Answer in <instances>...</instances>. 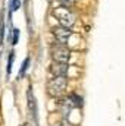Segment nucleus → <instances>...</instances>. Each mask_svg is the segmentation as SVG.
Masks as SVG:
<instances>
[{"label":"nucleus","instance_id":"obj_1","mask_svg":"<svg viewBox=\"0 0 125 126\" xmlns=\"http://www.w3.org/2000/svg\"><path fill=\"white\" fill-rule=\"evenodd\" d=\"M53 15L59 21V24L65 28H71L75 24V15L69 10V7H58L53 10Z\"/></svg>","mask_w":125,"mask_h":126},{"label":"nucleus","instance_id":"obj_2","mask_svg":"<svg viewBox=\"0 0 125 126\" xmlns=\"http://www.w3.org/2000/svg\"><path fill=\"white\" fill-rule=\"evenodd\" d=\"M66 90V78L65 76H55L47 84V91L52 97H59Z\"/></svg>","mask_w":125,"mask_h":126},{"label":"nucleus","instance_id":"obj_3","mask_svg":"<svg viewBox=\"0 0 125 126\" xmlns=\"http://www.w3.org/2000/svg\"><path fill=\"white\" fill-rule=\"evenodd\" d=\"M52 57L56 63H68L71 59V51L65 47V44L56 46L52 48Z\"/></svg>","mask_w":125,"mask_h":126},{"label":"nucleus","instance_id":"obj_4","mask_svg":"<svg viewBox=\"0 0 125 126\" xmlns=\"http://www.w3.org/2000/svg\"><path fill=\"white\" fill-rule=\"evenodd\" d=\"M53 35L56 37V40H58V43H61V44H68V40L71 38V35H72V32L69 28H65V27H55L53 28Z\"/></svg>","mask_w":125,"mask_h":126},{"label":"nucleus","instance_id":"obj_5","mask_svg":"<svg viewBox=\"0 0 125 126\" xmlns=\"http://www.w3.org/2000/svg\"><path fill=\"white\" fill-rule=\"evenodd\" d=\"M52 72L55 73V76H65L68 72V63H56L52 66Z\"/></svg>","mask_w":125,"mask_h":126},{"label":"nucleus","instance_id":"obj_6","mask_svg":"<svg viewBox=\"0 0 125 126\" xmlns=\"http://www.w3.org/2000/svg\"><path fill=\"white\" fill-rule=\"evenodd\" d=\"M28 107H30V111H31V114L37 119V104H35V97L32 94L31 88L28 90Z\"/></svg>","mask_w":125,"mask_h":126},{"label":"nucleus","instance_id":"obj_7","mask_svg":"<svg viewBox=\"0 0 125 126\" xmlns=\"http://www.w3.org/2000/svg\"><path fill=\"white\" fill-rule=\"evenodd\" d=\"M28 66H30V57H27L24 63H22V66H21V69H19V73H18V78H22L24 75H25V72L28 70Z\"/></svg>","mask_w":125,"mask_h":126},{"label":"nucleus","instance_id":"obj_8","mask_svg":"<svg viewBox=\"0 0 125 126\" xmlns=\"http://www.w3.org/2000/svg\"><path fill=\"white\" fill-rule=\"evenodd\" d=\"M69 98H71V101L74 103V106H75V107H81V106H83V98H81V97H78L77 94H71V95H69Z\"/></svg>","mask_w":125,"mask_h":126},{"label":"nucleus","instance_id":"obj_9","mask_svg":"<svg viewBox=\"0 0 125 126\" xmlns=\"http://www.w3.org/2000/svg\"><path fill=\"white\" fill-rule=\"evenodd\" d=\"M9 7H10L9 12H15V10H18V9L21 7V0H10Z\"/></svg>","mask_w":125,"mask_h":126},{"label":"nucleus","instance_id":"obj_10","mask_svg":"<svg viewBox=\"0 0 125 126\" xmlns=\"http://www.w3.org/2000/svg\"><path fill=\"white\" fill-rule=\"evenodd\" d=\"M13 53H10V56H9V60H7V69H6V72H7V76L10 75V72H12V63H13Z\"/></svg>","mask_w":125,"mask_h":126},{"label":"nucleus","instance_id":"obj_11","mask_svg":"<svg viewBox=\"0 0 125 126\" xmlns=\"http://www.w3.org/2000/svg\"><path fill=\"white\" fill-rule=\"evenodd\" d=\"M3 37H4V21L1 18V21H0V46L3 44Z\"/></svg>","mask_w":125,"mask_h":126},{"label":"nucleus","instance_id":"obj_12","mask_svg":"<svg viewBox=\"0 0 125 126\" xmlns=\"http://www.w3.org/2000/svg\"><path fill=\"white\" fill-rule=\"evenodd\" d=\"M13 31V37H12V44L15 46V44H18V40H19V30H12Z\"/></svg>","mask_w":125,"mask_h":126},{"label":"nucleus","instance_id":"obj_13","mask_svg":"<svg viewBox=\"0 0 125 126\" xmlns=\"http://www.w3.org/2000/svg\"><path fill=\"white\" fill-rule=\"evenodd\" d=\"M59 3L62 4L63 7H72L74 3H75V0H59Z\"/></svg>","mask_w":125,"mask_h":126}]
</instances>
